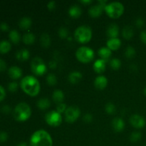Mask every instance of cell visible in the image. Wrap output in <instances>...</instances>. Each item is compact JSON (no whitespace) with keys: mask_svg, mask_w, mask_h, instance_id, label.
Here are the masks:
<instances>
[{"mask_svg":"<svg viewBox=\"0 0 146 146\" xmlns=\"http://www.w3.org/2000/svg\"><path fill=\"white\" fill-rule=\"evenodd\" d=\"M58 36H59L60 38H63V39H65V38H68L69 32H68V30L67 29L66 27H60L59 29H58Z\"/></svg>","mask_w":146,"mask_h":146,"instance_id":"obj_32","label":"cell"},{"mask_svg":"<svg viewBox=\"0 0 146 146\" xmlns=\"http://www.w3.org/2000/svg\"><path fill=\"white\" fill-rule=\"evenodd\" d=\"M122 36L123 38L126 40H130L134 36V31L133 28L130 26H125L122 30Z\"/></svg>","mask_w":146,"mask_h":146,"instance_id":"obj_27","label":"cell"},{"mask_svg":"<svg viewBox=\"0 0 146 146\" xmlns=\"http://www.w3.org/2000/svg\"><path fill=\"white\" fill-rule=\"evenodd\" d=\"M17 146H28V145H27V143L22 142V143H20L19 144H18V145H17Z\"/></svg>","mask_w":146,"mask_h":146,"instance_id":"obj_50","label":"cell"},{"mask_svg":"<svg viewBox=\"0 0 146 146\" xmlns=\"http://www.w3.org/2000/svg\"><path fill=\"white\" fill-rule=\"evenodd\" d=\"M105 111L109 115L114 114L116 111V107L112 103H108L105 106Z\"/></svg>","mask_w":146,"mask_h":146,"instance_id":"obj_34","label":"cell"},{"mask_svg":"<svg viewBox=\"0 0 146 146\" xmlns=\"http://www.w3.org/2000/svg\"><path fill=\"white\" fill-rule=\"evenodd\" d=\"M136 54V51L135 48L133 47L132 46H128L125 51V56L127 58H133L135 57Z\"/></svg>","mask_w":146,"mask_h":146,"instance_id":"obj_30","label":"cell"},{"mask_svg":"<svg viewBox=\"0 0 146 146\" xmlns=\"http://www.w3.org/2000/svg\"><path fill=\"white\" fill-rule=\"evenodd\" d=\"M51 37L46 33H44L41 34V37H40V44L43 48H47L51 46Z\"/></svg>","mask_w":146,"mask_h":146,"instance_id":"obj_24","label":"cell"},{"mask_svg":"<svg viewBox=\"0 0 146 146\" xmlns=\"http://www.w3.org/2000/svg\"><path fill=\"white\" fill-rule=\"evenodd\" d=\"M130 68H131V71H136L137 70H138V66H137L135 64H132V65H131V66H130Z\"/></svg>","mask_w":146,"mask_h":146,"instance_id":"obj_49","label":"cell"},{"mask_svg":"<svg viewBox=\"0 0 146 146\" xmlns=\"http://www.w3.org/2000/svg\"><path fill=\"white\" fill-rule=\"evenodd\" d=\"M140 38H141V41L146 44V30H144L140 34Z\"/></svg>","mask_w":146,"mask_h":146,"instance_id":"obj_46","label":"cell"},{"mask_svg":"<svg viewBox=\"0 0 146 146\" xmlns=\"http://www.w3.org/2000/svg\"><path fill=\"white\" fill-rule=\"evenodd\" d=\"M22 41L27 45H31L36 41V36L33 33L28 32L24 34L22 36Z\"/></svg>","mask_w":146,"mask_h":146,"instance_id":"obj_26","label":"cell"},{"mask_svg":"<svg viewBox=\"0 0 146 146\" xmlns=\"http://www.w3.org/2000/svg\"><path fill=\"white\" fill-rule=\"evenodd\" d=\"M11 43L7 40H2L0 41V54H7L11 50Z\"/></svg>","mask_w":146,"mask_h":146,"instance_id":"obj_29","label":"cell"},{"mask_svg":"<svg viewBox=\"0 0 146 146\" xmlns=\"http://www.w3.org/2000/svg\"><path fill=\"white\" fill-rule=\"evenodd\" d=\"M8 138L9 136L7 132H5V131H1V132H0V142H6L7 141V139H8Z\"/></svg>","mask_w":146,"mask_h":146,"instance_id":"obj_39","label":"cell"},{"mask_svg":"<svg viewBox=\"0 0 146 146\" xmlns=\"http://www.w3.org/2000/svg\"><path fill=\"white\" fill-rule=\"evenodd\" d=\"M7 68V64L3 59L0 58V71H5Z\"/></svg>","mask_w":146,"mask_h":146,"instance_id":"obj_45","label":"cell"},{"mask_svg":"<svg viewBox=\"0 0 146 146\" xmlns=\"http://www.w3.org/2000/svg\"><path fill=\"white\" fill-rule=\"evenodd\" d=\"M83 78V75L81 72L77 71H72L68 74V80L71 84H76L81 81Z\"/></svg>","mask_w":146,"mask_h":146,"instance_id":"obj_19","label":"cell"},{"mask_svg":"<svg viewBox=\"0 0 146 146\" xmlns=\"http://www.w3.org/2000/svg\"><path fill=\"white\" fill-rule=\"evenodd\" d=\"M20 86L26 94L31 97L36 96L41 90L39 81L34 76L24 77L20 82Z\"/></svg>","mask_w":146,"mask_h":146,"instance_id":"obj_1","label":"cell"},{"mask_svg":"<svg viewBox=\"0 0 146 146\" xmlns=\"http://www.w3.org/2000/svg\"><path fill=\"white\" fill-rule=\"evenodd\" d=\"M105 12L110 18L118 19L123 14L125 8L122 3L118 1L108 3L105 7Z\"/></svg>","mask_w":146,"mask_h":146,"instance_id":"obj_5","label":"cell"},{"mask_svg":"<svg viewBox=\"0 0 146 146\" xmlns=\"http://www.w3.org/2000/svg\"><path fill=\"white\" fill-rule=\"evenodd\" d=\"M141 138H142L141 133L138 132V131H135V132H133L130 135V141L133 143H136L139 141Z\"/></svg>","mask_w":146,"mask_h":146,"instance_id":"obj_35","label":"cell"},{"mask_svg":"<svg viewBox=\"0 0 146 146\" xmlns=\"http://www.w3.org/2000/svg\"><path fill=\"white\" fill-rule=\"evenodd\" d=\"M95 56L94 51L88 46H81L76 51L77 60L83 64H88L94 59Z\"/></svg>","mask_w":146,"mask_h":146,"instance_id":"obj_6","label":"cell"},{"mask_svg":"<svg viewBox=\"0 0 146 146\" xmlns=\"http://www.w3.org/2000/svg\"><path fill=\"white\" fill-rule=\"evenodd\" d=\"M45 121L50 126L58 127L62 123V116L56 111H51L46 114Z\"/></svg>","mask_w":146,"mask_h":146,"instance_id":"obj_8","label":"cell"},{"mask_svg":"<svg viewBox=\"0 0 146 146\" xmlns=\"http://www.w3.org/2000/svg\"><path fill=\"white\" fill-rule=\"evenodd\" d=\"M48 66H49V67L51 68V69H55V68L57 67L56 61H55V60H52V61H51L49 62V64H48Z\"/></svg>","mask_w":146,"mask_h":146,"instance_id":"obj_47","label":"cell"},{"mask_svg":"<svg viewBox=\"0 0 146 146\" xmlns=\"http://www.w3.org/2000/svg\"><path fill=\"white\" fill-rule=\"evenodd\" d=\"M9 29V27L6 22H1L0 24V29L2 30L3 31H7Z\"/></svg>","mask_w":146,"mask_h":146,"instance_id":"obj_44","label":"cell"},{"mask_svg":"<svg viewBox=\"0 0 146 146\" xmlns=\"http://www.w3.org/2000/svg\"><path fill=\"white\" fill-rule=\"evenodd\" d=\"M143 94H144V95L146 96V86L144 88V89H143Z\"/></svg>","mask_w":146,"mask_h":146,"instance_id":"obj_51","label":"cell"},{"mask_svg":"<svg viewBox=\"0 0 146 146\" xmlns=\"http://www.w3.org/2000/svg\"><path fill=\"white\" fill-rule=\"evenodd\" d=\"M31 70L34 75L37 76H42L46 73L47 66L42 58L36 56L31 62Z\"/></svg>","mask_w":146,"mask_h":146,"instance_id":"obj_7","label":"cell"},{"mask_svg":"<svg viewBox=\"0 0 146 146\" xmlns=\"http://www.w3.org/2000/svg\"><path fill=\"white\" fill-rule=\"evenodd\" d=\"M98 55L99 56V57H101V59L106 61L112 55V51L108 47H101L98 49Z\"/></svg>","mask_w":146,"mask_h":146,"instance_id":"obj_20","label":"cell"},{"mask_svg":"<svg viewBox=\"0 0 146 146\" xmlns=\"http://www.w3.org/2000/svg\"><path fill=\"white\" fill-rule=\"evenodd\" d=\"M93 119H94L93 115H91V113H86L85 115L83 116V121L85 123H89L92 122Z\"/></svg>","mask_w":146,"mask_h":146,"instance_id":"obj_38","label":"cell"},{"mask_svg":"<svg viewBox=\"0 0 146 146\" xmlns=\"http://www.w3.org/2000/svg\"><path fill=\"white\" fill-rule=\"evenodd\" d=\"M130 123L133 128L141 129L145 127L146 122L145 118L143 116L138 114H133L130 118Z\"/></svg>","mask_w":146,"mask_h":146,"instance_id":"obj_10","label":"cell"},{"mask_svg":"<svg viewBox=\"0 0 146 146\" xmlns=\"http://www.w3.org/2000/svg\"><path fill=\"white\" fill-rule=\"evenodd\" d=\"M9 38L10 41H11L14 44H19L21 41V35H20L19 33L15 29L11 30L9 31Z\"/></svg>","mask_w":146,"mask_h":146,"instance_id":"obj_28","label":"cell"},{"mask_svg":"<svg viewBox=\"0 0 146 146\" xmlns=\"http://www.w3.org/2000/svg\"><path fill=\"white\" fill-rule=\"evenodd\" d=\"M19 85L16 81H12V82H10L8 85V89L10 92L14 93L17 91L18 89Z\"/></svg>","mask_w":146,"mask_h":146,"instance_id":"obj_36","label":"cell"},{"mask_svg":"<svg viewBox=\"0 0 146 146\" xmlns=\"http://www.w3.org/2000/svg\"><path fill=\"white\" fill-rule=\"evenodd\" d=\"M46 83L51 86H54L57 84V78L54 74H48L46 76Z\"/></svg>","mask_w":146,"mask_h":146,"instance_id":"obj_33","label":"cell"},{"mask_svg":"<svg viewBox=\"0 0 146 146\" xmlns=\"http://www.w3.org/2000/svg\"><path fill=\"white\" fill-rule=\"evenodd\" d=\"M121 66V61L118 58H114L113 59L111 60L110 61V67L112 68L113 70H115V71H117V70L119 69Z\"/></svg>","mask_w":146,"mask_h":146,"instance_id":"obj_31","label":"cell"},{"mask_svg":"<svg viewBox=\"0 0 146 146\" xmlns=\"http://www.w3.org/2000/svg\"><path fill=\"white\" fill-rule=\"evenodd\" d=\"M106 34L110 38H118L119 35V27L115 24H111L107 29Z\"/></svg>","mask_w":146,"mask_h":146,"instance_id":"obj_17","label":"cell"},{"mask_svg":"<svg viewBox=\"0 0 146 146\" xmlns=\"http://www.w3.org/2000/svg\"><path fill=\"white\" fill-rule=\"evenodd\" d=\"M6 96V91L4 87L0 85V101H2L5 98Z\"/></svg>","mask_w":146,"mask_h":146,"instance_id":"obj_43","label":"cell"},{"mask_svg":"<svg viewBox=\"0 0 146 146\" xmlns=\"http://www.w3.org/2000/svg\"><path fill=\"white\" fill-rule=\"evenodd\" d=\"M105 10V8L97 4L96 5L92 6L88 10V14L92 18H98L102 15L103 12Z\"/></svg>","mask_w":146,"mask_h":146,"instance_id":"obj_11","label":"cell"},{"mask_svg":"<svg viewBox=\"0 0 146 146\" xmlns=\"http://www.w3.org/2000/svg\"><path fill=\"white\" fill-rule=\"evenodd\" d=\"M52 99L56 104H59L63 103L64 100V94L61 90L56 89L53 92Z\"/></svg>","mask_w":146,"mask_h":146,"instance_id":"obj_22","label":"cell"},{"mask_svg":"<svg viewBox=\"0 0 146 146\" xmlns=\"http://www.w3.org/2000/svg\"><path fill=\"white\" fill-rule=\"evenodd\" d=\"M93 31L90 27L87 25H82L78 27L74 32L75 39L80 44H87L92 38Z\"/></svg>","mask_w":146,"mask_h":146,"instance_id":"obj_4","label":"cell"},{"mask_svg":"<svg viewBox=\"0 0 146 146\" xmlns=\"http://www.w3.org/2000/svg\"><path fill=\"white\" fill-rule=\"evenodd\" d=\"M68 15L74 19H78L81 16L82 14V10L81 8L77 4H74L70 7V8L68 9Z\"/></svg>","mask_w":146,"mask_h":146,"instance_id":"obj_18","label":"cell"},{"mask_svg":"<svg viewBox=\"0 0 146 146\" xmlns=\"http://www.w3.org/2000/svg\"><path fill=\"white\" fill-rule=\"evenodd\" d=\"M56 3L55 1H50L47 4V8L49 11H53L56 9Z\"/></svg>","mask_w":146,"mask_h":146,"instance_id":"obj_41","label":"cell"},{"mask_svg":"<svg viewBox=\"0 0 146 146\" xmlns=\"http://www.w3.org/2000/svg\"><path fill=\"white\" fill-rule=\"evenodd\" d=\"M144 24H145V21H144V20L141 17H138V18L136 19V20H135V25H136L137 27L141 28V27H143Z\"/></svg>","mask_w":146,"mask_h":146,"instance_id":"obj_40","label":"cell"},{"mask_svg":"<svg viewBox=\"0 0 146 146\" xmlns=\"http://www.w3.org/2000/svg\"><path fill=\"white\" fill-rule=\"evenodd\" d=\"M67 108L68 107L66 106V104H64V103H61V104H59L57 105V107H56V111L58 113H59L60 114L63 113H65V111H66Z\"/></svg>","mask_w":146,"mask_h":146,"instance_id":"obj_37","label":"cell"},{"mask_svg":"<svg viewBox=\"0 0 146 146\" xmlns=\"http://www.w3.org/2000/svg\"><path fill=\"white\" fill-rule=\"evenodd\" d=\"M121 41L118 38H109L106 42V47H108L111 51H117L121 46Z\"/></svg>","mask_w":146,"mask_h":146,"instance_id":"obj_16","label":"cell"},{"mask_svg":"<svg viewBox=\"0 0 146 146\" xmlns=\"http://www.w3.org/2000/svg\"><path fill=\"white\" fill-rule=\"evenodd\" d=\"M31 115V107L25 102H21L17 104L13 111V117L19 122L27 121L29 119Z\"/></svg>","mask_w":146,"mask_h":146,"instance_id":"obj_3","label":"cell"},{"mask_svg":"<svg viewBox=\"0 0 146 146\" xmlns=\"http://www.w3.org/2000/svg\"><path fill=\"white\" fill-rule=\"evenodd\" d=\"M112 127L115 132H122L125 128V122L123 118L116 117L112 121Z\"/></svg>","mask_w":146,"mask_h":146,"instance_id":"obj_14","label":"cell"},{"mask_svg":"<svg viewBox=\"0 0 146 146\" xmlns=\"http://www.w3.org/2000/svg\"><path fill=\"white\" fill-rule=\"evenodd\" d=\"M80 3L83 4H85V5H88V4H90L92 3V1L91 0H82V1H80Z\"/></svg>","mask_w":146,"mask_h":146,"instance_id":"obj_48","label":"cell"},{"mask_svg":"<svg viewBox=\"0 0 146 146\" xmlns=\"http://www.w3.org/2000/svg\"><path fill=\"white\" fill-rule=\"evenodd\" d=\"M81 115V110L78 107L75 106H71L67 108L66 111L64 113V117L67 123H72L76 122Z\"/></svg>","mask_w":146,"mask_h":146,"instance_id":"obj_9","label":"cell"},{"mask_svg":"<svg viewBox=\"0 0 146 146\" xmlns=\"http://www.w3.org/2000/svg\"><path fill=\"white\" fill-rule=\"evenodd\" d=\"M94 86L98 90H104L108 86V79L106 76L100 75L94 80Z\"/></svg>","mask_w":146,"mask_h":146,"instance_id":"obj_12","label":"cell"},{"mask_svg":"<svg viewBox=\"0 0 146 146\" xmlns=\"http://www.w3.org/2000/svg\"><path fill=\"white\" fill-rule=\"evenodd\" d=\"M31 24H32V21H31V18L28 17H24L21 18L19 21V23L20 28L24 30L29 29L31 27Z\"/></svg>","mask_w":146,"mask_h":146,"instance_id":"obj_25","label":"cell"},{"mask_svg":"<svg viewBox=\"0 0 146 146\" xmlns=\"http://www.w3.org/2000/svg\"><path fill=\"white\" fill-rule=\"evenodd\" d=\"M106 68V61L101 58L97 59L93 64V68L94 71L98 74H103L105 71Z\"/></svg>","mask_w":146,"mask_h":146,"instance_id":"obj_13","label":"cell"},{"mask_svg":"<svg viewBox=\"0 0 146 146\" xmlns=\"http://www.w3.org/2000/svg\"><path fill=\"white\" fill-rule=\"evenodd\" d=\"M8 74L11 78L14 80L19 79L22 76V70L17 66H11L8 70Z\"/></svg>","mask_w":146,"mask_h":146,"instance_id":"obj_15","label":"cell"},{"mask_svg":"<svg viewBox=\"0 0 146 146\" xmlns=\"http://www.w3.org/2000/svg\"><path fill=\"white\" fill-rule=\"evenodd\" d=\"M30 52L27 48H22L19 50L16 54V58L20 61H26L29 58Z\"/></svg>","mask_w":146,"mask_h":146,"instance_id":"obj_21","label":"cell"},{"mask_svg":"<svg viewBox=\"0 0 146 146\" xmlns=\"http://www.w3.org/2000/svg\"><path fill=\"white\" fill-rule=\"evenodd\" d=\"M37 107L38 109L41 110V111H45V110L49 108L51 106V101L48 98H40L38 101H37Z\"/></svg>","mask_w":146,"mask_h":146,"instance_id":"obj_23","label":"cell"},{"mask_svg":"<svg viewBox=\"0 0 146 146\" xmlns=\"http://www.w3.org/2000/svg\"><path fill=\"white\" fill-rule=\"evenodd\" d=\"M31 146H53V139L46 131L43 129L36 131L29 140Z\"/></svg>","mask_w":146,"mask_h":146,"instance_id":"obj_2","label":"cell"},{"mask_svg":"<svg viewBox=\"0 0 146 146\" xmlns=\"http://www.w3.org/2000/svg\"><path fill=\"white\" fill-rule=\"evenodd\" d=\"M1 111L4 114H7L11 111V107L8 105L3 106L1 108Z\"/></svg>","mask_w":146,"mask_h":146,"instance_id":"obj_42","label":"cell"}]
</instances>
